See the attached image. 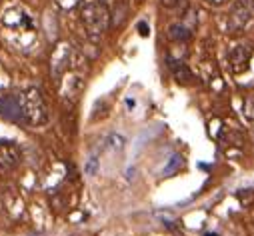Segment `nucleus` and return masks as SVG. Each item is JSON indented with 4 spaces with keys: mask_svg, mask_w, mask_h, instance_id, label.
I'll return each instance as SVG.
<instances>
[{
    "mask_svg": "<svg viewBox=\"0 0 254 236\" xmlns=\"http://www.w3.org/2000/svg\"><path fill=\"white\" fill-rule=\"evenodd\" d=\"M22 110H24V124L42 126L48 122V106L40 92V88H26L22 94Z\"/></svg>",
    "mask_w": 254,
    "mask_h": 236,
    "instance_id": "obj_1",
    "label": "nucleus"
},
{
    "mask_svg": "<svg viewBox=\"0 0 254 236\" xmlns=\"http://www.w3.org/2000/svg\"><path fill=\"white\" fill-rule=\"evenodd\" d=\"M80 20L86 28V32L90 36H102L108 26H110V10L106 4L98 2V0H94V2H86L82 8H80Z\"/></svg>",
    "mask_w": 254,
    "mask_h": 236,
    "instance_id": "obj_2",
    "label": "nucleus"
},
{
    "mask_svg": "<svg viewBox=\"0 0 254 236\" xmlns=\"http://www.w3.org/2000/svg\"><path fill=\"white\" fill-rule=\"evenodd\" d=\"M0 116L10 122H24V110H22V96L6 94L0 98Z\"/></svg>",
    "mask_w": 254,
    "mask_h": 236,
    "instance_id": "obj_3",
    "label": "nucleus"
},
{
    "mask_svg": "<svg viewBox=\"0 0 254 236\" xmlns=\"http://www.w3.org/2000/svg\"><path fill=\"white\" fill-rule=\"evenodd\" d=\"M70 56H72V46L68 42H60L54 52H52V60H50V72L54 78H60L68 70L70 64Z\"/></svg>",
    "mask_w": 254,
    "mask_h": 236,
    "instance_id": "obj_4",
    "label": "nucleus"
},
{
    "mask_svg": "<svg viewBox=\"0 0 254 236\" xmlns=\"http://www.w3.org/2000/svg\"><path fill=\"white\" fill-rule=\"evenodd\" d=\"M22 152L16 142L12 140H0V172H8L20 164Z\"/></svg>",
    "mask_w": 254,
    "mask_h": 236,
    "instance_id": "obj_5",
    "label": "nucleus"
},
{
    "mask_svg": "<svg viewBox=\"0 0 254 236\" xmlns=\"http://www.w3.org/2000/svg\"><path fill=\"white\" fill-rule=\"evenodd\" d=\"M252 58V48L248 44H236L230 48L228 52V60H230V66L234 72H242L248 68V62Z\"/></svg>",
    "mask_w": 254,
    "mask_h": 236,
    "instance_id": "obj_6",
    "label": "nucleus"
},
{
    "mask_svg": "<svg viewBox=\"0 0 254 236\" xmlns=\"http://www.w3.org/2000/svg\"><path fill=\"white\" fill-rule=\"evenodd\" d=\"M248 22H250V6H248L246 2L234 4V8L230 10V16H228V28H230L232 32H238V30H242Z\"/></svg>",
    "mask_w": 254,
    "mask_h": 236,
    "instance_id": "obj_7",
    "label": "nucleus"
},
{
    "mask_svg": "<svg viewBox=\"0 0 254 236\" xmlns=\"http://www.w3.org/2000/svg\"><path fill=\"white\" fill-rule=\"evenodd\" d=\"M170 68H172V76H174V80L178 84H190V82L194 80L192 72H190V68L184 62H172Z\"/></svg>",
    "mask_w": 254,
    "mask_h": 236,
    "instance_id": "obj_8",
    "label": "nucleus"
},
{
    "mask_svg": "<svg viewBox=\"0 0 254 236\" xmlns=\"http://www.w3.org/2000/svg\"><path fill=\"white\" fill-rule=\"evenodd\" d=\"M190 36H192V30H190L184 22L170 24V28H168V38L174 42H186Z\"/></svg>",
    "mask_w": 254,
    "mask_h": 236,
    "instance_id": "obj_9",
    "label": "nucleus"
},
{
    "mask_svg": "<svg viewBox=\"0 0 254 236\" xmlns=\"http://www.w3.org/2000/svg\"><path fill=\"white\" fill-rule=\"evenodd\" d=\"M182 164H184L182 156H180V154H174V156L168 160V164L164 166V170H162V176H172V174H176V172L182 168Z\"/></svg>",
    "mask_w": 254,
    "mask_h": 236,
    "instance_id": "obj_10",
    "label": "nucleus"
},
{
    "mask_svg": "<svg viewBox=\"0 0 254 236\" xmlns=\"http://www.w3.org/2000/svg\"><path fill=\"white\" fill-rule=\"evenodd\" d=\"M106 142H108V148H112V150H122L124 148V138L122 136H114L112 134V136H108Z\"/></svg>",
    "mask_w": 254,
    "mask_h": 236,
    "instance_id": "obj_11",
    "label": "nucleus"
},
{
    "mask_svg": "<svg viewBox=\"0 0 254 236\" xmlns=\"http://www.w3.org/2000/svg\"><path fill=\"white\" fill-rule=\"evenodd\" d=\"M54 2H56L62 10H72L74 6L80 4V0H54Z\"/></svg>",
    "mask_w": 254,
    "mask_h": 236,
    "instance_id": "obj_12",
    "label": "nucleus"
},
{
    "mask_svg": "<svg viewBox=\"0 0 254 236\" xmlns=\"http://www.w3.org/2000/svg\"><path fill=\"white\" fill-rule=\"evenodd\" d=\"M238 200L246 206V204H250V202L254 200V192H252V190H240V192H238Z\"/></svg>",
    "mask_w": 254,
    "mask_h": 236,
    "instance_id": "obj_13",
    "label": "nucleus"
},
{
    "mask_svg": "<svg viewBox=\"0 0 254 236\" xmlns=\"http://www.w3.org/2000/svg\"><path fill=\"white\" fill-rule=\"evenodd\" d=\"M244 112H246V118H248V120H254V100H252V98L246 100V108H244Z\"/></svg>",
    "mask_w": 254,
    "mask_h": 236,
    "instance_id": "obj_14",
    "label": "nucleus"
},
{
    "mask_svg": "<svg viewBox=\"0 0 254 236\" xmlns=\"http://www.w3.org/2000/svg\"><path fill=\"white\" fill-rule=\"evenodd\" d=\"M178 2H180V0H160V4L164 8H174V6H178Z\"/></svg>",
    "mask_w": 254,
    "mask_h": 236,
    "instance_id": "obj_15",
    "label": "nucleus"
},
{
    "mask_svg": "<svg viewBox=\"0 0 254 236\" xmlns=\"http://www.w3.org/2000/svg\"><path fill=\"white\" fill-rule=\"evenodd\" d=\"M148 30H150V28H148V24H146L144 20L138 22V32H140V36H148Z\"/></svg>",
    "mask_w": 254,
    "mask_h": 236,
    "instance_id": "obj_16",
    "label": "nucleus"
},
{
    "mask_svg": "<svg viewBox=\"0 0 254 236\" xmlns=\"http://www.w3.org/2000/svg\"><path fill=\"white\" fill-rule=\"evenodd\" d=\"M204 236H218V234H212V232H208V234H204Z\"/></svg>",
    "mask_w": 254,
    "mask_h": 236,
    "instance_id": "obj_17",
    "label": "nucleus"
},
{
    "mask_svg": "<svg viewBox=\"0 0 254 236\" xmlns=\"http://www.w3.org/2000/svg\"><path fill=\"white\" fill-rule=\"evenodd\" d=\"M250 6H252V8H254V0H250Z\"/></svg>",
    "mask_w": 254,
    "mask_h": 236,
    "instance_id": "obj_18",
    "label": "nucleus"
}]
</instances>
